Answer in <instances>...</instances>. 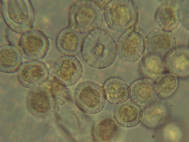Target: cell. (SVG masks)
Returning a JSON list of instances; mask_svg holds the SVG:
<instances>
[{"label": "cell", "instance_id": "obj_2", "mask_svg": "<svg viewBox=\"0 0 189 142\" xmlns=\"http://www.w3.org/2000/svg\"><path fill=\"white\" fill-rule=\"evenodd\" d=\"M83 72L82 65L75 56L65 55L55 62L52 70L54 80L66 87L73 86L80 80Z\"/></svg>", "mask_w": 189, "mask_h": 142}, {"label": "cell", "instance_id": "obj_9", "mask_svg": "<svg viewBox=\"0 0 189 142\" xmlns=\"http://www.w3.org/2000/svg\"><path fill=\"white\" fill-rule=\"evenodd\" d=\"M21 55L15 50L11 48L1 50L0 54V71L6 74L17 72L22 63Z\"/></svg>", "mask_w": 189, "mask_h": 142}, {"label": "cell", "instance_id": "obj_1", "mask_svg": "<svg viewBox=\"0 0 189 142\" xmlns=\"http://www.w3.org/2000/svg\"><path fill=\"white\" fill-rule=\"evenodd\" d=\"M74 95L79 107L90 114H95L102 111L106 99L103 87L90 81L81 82L76 87Z\"/></svg>", "mask_w": 189, "mask_h": 142}, {"label": "cell", "instance_id": "obj_4", "mask_svg": "<svg viewBox=\"0 0 189 142\" xmlns=\"http://www.w3.org/2000/svg\"><path fill=\"white\" fill-rule=\"evenodd\" d=\"M143 113L141 106L132 100L118 104L113 112L117 122L125 128L133 127L138 124L142 120Z\"/></svg>", "mask_w": 189, "mask_h": 142}, {"label": "cell", "instance_id": "obj_12", "mask_svg": "<svg viewBox=\"0 0 189 142\" xmlns=\"http://www.w3.org/2000/svg\"><path fill=\"white\" fill-rule=\"evenodd\" d=\"M168 66L172 73L176 75L185 76L189 71V57L187 55L178 54L168 58Z\"/></svg>", "mask_w": 189, "mask_h": 142}, {"label": "cell", "instance_id": "obj_10", "mask_svg": "<svg viewBox=\"0 0 189 142\" xmlns=\"http://www.w3.org/2000/svg\"><path fill=\"white\" fill-rule=\"evenodd\" d=\"M50 95L46 89H38L31 92L29 94L28 101L31 108L39 113H44L50 107Z\"/></svg>", "mask_w": 189, "mask_h": 142}, {"label": "cell", "instance_id": "obj_8", "mask_svg": "<svg viewBox=\"0 0 189 142\" xmlns=\"http://www.w3.org/2000/svg\"><path fill=\"white\" fill-rule=\"evenodd\" d=\"M146 107L143 111V124L150 128H155L161 125L168 116L165 106L162 103H155Z\"/></svg>", "mask_w": 189, "mask_h": 142}, {"label": "cell", "instance_id": "obj_5", "mask_svg": "<svg viewBox=\"0 0 189 142\" xmlns=\"http://www.w3.org/2000/svg\"><path fill=\"white\" fill-rule=\"evenodd\" d=\"M129 88L132 100L140 106H149L156 100L158 94L155 84L149 79L137 80L131 84Z\"/></svg>", "mask_w": 189, "mask_h": 142}, {"label": "cell", "instance_id": "obj_3", "mask_svg": "<svg viewBox=\"0 0 189 142\" xmlns=\"http://www.w3.org/2000/svg\"><path fill=\"white\" fill-rule=\"evenodd\" d=\"M17 72L19 82L28 88L39 87L44 84L49 76L47 65L39 60H29L22 63Z\"/></svg>", "mask_w": 189, "mask_h": 142}, {"label": "cell", "instance_id": "obj_13", "mask_svg": "<svg viewBox=\"0 0 189 142\" xmlns=\"http://www.w3.org/2000/svg\"><path fill=\"white\" fill-rule=\"evenodd\" d=\"M163 62L162 58L158 56H148L143 60L142 69L151 75H160L163 73L164 70Z\"/></svg>", "mask_w": 189, "mask_h": 142}, {"label": "cell", "instance_id": "obj_6", "mask_svg": "<svg viewBox=\"0 0 189 142\" xmlns=\"http://www.w3.org/2000/svg\"><path fill=\"white\" fill-rule=\"evenodd\" d=\"M103 87L106 99L111 103L119 104L127 100L130 97L129 86L119 77L109 78Z\"/></svg>", "mask_w": 189, "mask_h": 142}, {"label": "cell", "instance_id": "obj_11", "mask_svg": "<svg viewBox=\"0 0 189 142\" xmlns=\"http://www.w3.org/2000/svg\"><path fill=\"white\" fill-rule=\"evenodd\" d=\"M155 84L158 94L162 98H166L172 95L177 90L178 79L172 73H166L159 78Z\"/></svg>", "mask_w": 189, "mask_h": 142}, {"label": "cell", "instance_id": "obj_7", "mask_svg": "<svg viewBox=\"0 0 189 142\" xmlns=\"http://www.w3.org/2000/svg\"><path fill=\"white\" fill-rule=\"evenodd\" d=\"M117 125L112 118L104 117L100 118L94 126V134L96 140L100 142L115 141L119 134Z\"/></svg>", "mask_w": 189, "mask_h": 142}]
</instances>
